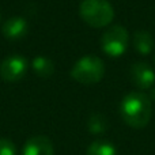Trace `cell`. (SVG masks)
<instances>
[{"instance_id": "1", "label": "cell", "mask_w": 155, "mask_h": 155, "mask_svg": "<svg viewBox=\"0 0 155 155\" xmlns=\"http://www.w3.org/2000/svg\"><path fill=\"white\" fill-rule=\"evenodd\" d=\"M120 116L127 125L132 128H144L153 116V102L150 97L140 91L128 93L120 104Z\"/></svg>"}, {"instance_id": "2", "label": "cell", "mask_w": 155, "mask_h": 155, "mask_svg": "<svg viewBox=\"0 0 155 155\" xmlns=\"http://www.w3.org/2000/svg\"><path fill=\"white\" fill-rule=\"evenodd\" d=\"M79 14L84 23L95 29L109 26L114 19L113 5L107 0H82Z\"/></svg>"}, {"instance_id": "3", "label": "cell", "mask_w": 155, "mask_h": 155, "mask_svg": "<svg viewBox=\"0 0 155 155\" xmlns=\"http://www.w3.org/2000/svg\"><path fill=\"white\" fill-rule=\"evenodd\" d=\"M105 75V64L97 56H83L74 64L71 78L80 84H95Z\"/></svg>"}, {"instance_id": "4", "label": "cell", "mask_w": 155, "mask_h": 155, "mask_svg": "<svg viewBox=\"0 0 155 155\" xmlns=\"http://www.w3.org/2000/svg\"><path fill=\"white\" fill-rule=\"evenodd\" d=\"M129 45V33L121 25H113L104 31L101 37V48L107 56L120 57Z\"/></svg>"}, {"instance_id": "5", "label": "cell", "mask_w": 155, "mask_h": 155, "mask_svg": "<svg viewBox=\"0 0 155 155\" xmlns=\"http://www.w3.org/2000/svg\"><path fill=\"white\" fill-rule=\"evenodd\" d=\"M27 67L29 63L23 56L11 54L0 63V76L5 82H18L26 75Z\"/></svg>"}, {"instance_id": "6", "label": "cell", "mask_w": 155, "mask_h": 155, "mask_svg": "<svg viewBox=\"0 0 155 155\" xmlns=\"http://www.w3.org/2000/svg\"><path fill=\"white\" fill-rule=\"evenodd\" d=\"M131 80L136 87L148 90L155 84V72L147 63H135L131 67Z\"/></svg>"}, {"instance_id": "7", "label": "cell", "mask_w": 155, "mask_h": 155, "mask_svg": "<svg viewBox=\"0 0 155 155\" xmlns=\"http://www.w3.org/2000/svg\"><path fill=\"white\" fill-rule=\"evenodd\" d=\"M29 31V23L22 16H12L8 18L2 25V33L7 40L19 41L25 37Z\"/></svg>"}, {"instance_id": "8", "label": "cell", "mask_w": 155, "mask_h": 155, "mask_svg": "<svg viewBox=\"0 0 155 155\" xmlns=\"http://www.w3.org/2000/svg\"><path fill=\"white\" fill-rule=\"evenodd\" d=\"M22 155H54V148L49 137L38 135L27 140Z\"/></svg>"}, {"instance_id": "9", "label": "cell", "mask_w": 155, "mask_h": 155, "mask_svg": "<svg viewBox=\"0 0 155 155\" xmlns=\"http://www.w3.org/2000/svg\"><path fill=\"white\" fill-rule=\"evenodd\" d=\"M134 46L140 54H150L154 49V38L147 30H137L134 34Z\"/></svg>"}, {"instance_id": "10", "label": "cell", "mask_w": 155, "mask_h": 155, "mask_svg": "<svg viewBox=\"0 0 155 155\" xmlns=\"http://www.w3.org/2000/svg\"><path fill=\"white\" fill-rule=\"evenodd\" d=\"M31 68L40 78H51L56 71L54 63L46 56L34 57L31 61Z\"/></svg>"}, {"instance_id": "11", "label": "cell", "mask_w": 155, "mask_h": 155, "mask_svg": "<svg viewBox=\"0 0 155 155\" xmlns=\"http://www.w3.org/2000/svg\"><path fill=\"white\" fill-rule=\"evenodd\" d=\"M87 155H118L116 147L106 140H95L87 148Z\"/></svg>"}, {"instance_id": "12", "label": "cell", "mask_w": 155, "mask_h": 155, "mask_svg": "<svg viewBox=\"0 0 155 155\" xmlns=\"http://www.w3.org/2000/svg\"><path fill=\"white\" fill-rule=\"evenodd\" d=\"M107 128V121L106 117L101 113H95L88 118V129L93 134H102Z\"/></svg>"}, {"instance_id": "13", "label": "cell", "mask_w": 155, "mask_h": 155, "mask_svg": "<svg viewBox=\"0 0 155 155\" xmlns=\"http://www.w3.org/2000/svg\"><path fill=\"white\" fill-rule=\"evenodd\" d=\"M0 155H16L15 144L8 139H0Z\"/></svg>"}, {"instance_id": "14", "label": "cell", "mask_w": 155, "mask_h": 155, "mask_svg": "<svg viewBox=\"0 0 155 155\" xmlns=\"http://www.w3.org/2000/svg\"><path fill=\"white\" fill-rule=\"evenodd\" d=\"M150 97H151V98H154L155 99V87L153 88V90H151V93H150ZM150 98V99H151Z\"/></svg>"}]
</instances>
